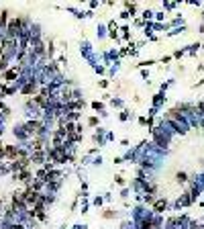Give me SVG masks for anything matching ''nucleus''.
<instances>
[{
	"mask_svg": "<svg viewBox=\"0 0 204 229\" xmlns=\"http://www.w3.org/2000/svg\"><path fill=\"white\" fill-rule=\"evenodd\" d=\"M21 72H23V68H21V66H12L10 70H6V72H4V82H12V80H16Z\"/></svg>",
	"mask_w": 204,
	"mask_h": 229,
	"instance_id": "nucleus-1",
	"label": "nucleus"
},
{
	"mask_svg": "<svg viewBox=\"0 0 204 229\" xmlns=\"http://www.w3.org/2000/svg\"><path fill=\"white\" fill-rule=\"evenodd\" d=\"M39 90V82H35V80H29L23 88H21V92L23 94H35V92Z\"/></svg>",
	"mask_w": 204,
	"mask_h": 229,
	"instance_id": "nucleus-2",
	"label": "nucleus"
},
{
	"mask_svg": "<svg viewBox=\"0 0 204 229\" xmlns=\"http://www.w3.org/2000/svg\"><path fill=\"white\" fill-rule=\"evenodd\" d=\"M165 209H167V200H165V198H157L155 205H153V213H155V215H161Z\"/></svg>",
	"mask_w": 204,
	"mask_h": 229,
	"instance_id": "nucleus-3",
	"label": "nucleus"
},
{
	"mask_svg": "<svg viewBox=\"0 0 204 229\" xmlns=\"http://www.w3.org/2000/svg\"><path fill=\"white\" fill-rule=\"evenodd\" d=\"M102 217H104V219H112V217H117V211H112V209H106V211L102 213Z\"/></svg>",
	"mask_w": 204,
	"mask_h": 229,
	"instance_id": "nucleus-4",
	"label": "nucleus"
},
{
	"mask_svg": "<svg viewBox=\"0 0 204 229\" xmlns=\"http://www.w3.org/2000/svg\"><path fill=\"white\" fill-rule=\"evenodd\" d=\"M163 100H165V96H163V92H159V94H155V98H153V104L157 106V104H161Z\"/></svg>",
	"mask_w": 204,
	"mask_h": 229,
	"instance_id": "nucleus-5",
	"label": "nucleus"
},
{
	"mask_svg": "<svg viewBox=\"0 0 204 229\" xmlns=\"http://www.w3.org/2000/svg\"><path fill=\"white\" fill-rule=\"evenodd\" d=\"M153 63H155L153 59H143V61H139L137 66H139V68H149V66H153Z\"/></svg>",
	"mask_w": 204,
	"mask_h": 229,
	"instance_id": "nucleus-6",
	"label": "nucleus"
},
{
	"mask_svg": "<svg viewBox=\"0 0 204 229\" xmlns=\"http://www.w3.org/2000/svg\"><path fill=\"white\" fill-rule=\"evenodd\" d=\"M176 180H178V182H186V180H188V174H186V172H178V174H176Z\"/></svg>",
	"mask_w": 204,
	"mask_h": 229,
	"instance_id": "nucleus-7",
	"label": "nucleus"
},
{
	"mask_svg": "<svg viewBox=\"0 0 204 229\" xmlns=\"http://www.w3.org/2000/svg\"><path fill=\"white\" fill-rule=\"evenodd\" d=\"M151 16H153V12H151V10H143V14H141V19H143V21H151Z\"/></svg>",
	"mask_w": 204,
	"mask_h": 229,
	"instance_id": "nucleus-8",
	"label": "nucleus"
},
{
	"mask_svg": "<svg viewBox=\"0 0 204 229\" xmlns=\"http://www.w3.org/2000/svg\"><path fill=\"white\" fill-rule=\"evenodd\" d=\"M98 123H100L98 117H90V119H88V125H90V127H98Z\"/></svg>",
	"mask_w": 204,
	"mask_h": 229,
	"instance_id": "nucleus-9",
	"label": "nucleus"
},
{
	"mask_svg": "<svg viewBox=\"0 0 204 229\" xmlns=\"http://www.w3.org/2000/svg\"><path fill=\"white\" fill-rule=\"evenodd\" d=\"M92 108H94V111H104V104L96 100V102H92Z\"/></svg>",
	"mask_w": 204,
	"mask_h": 229,
	"instance_id": "nucleus-10",
	"label": "nucleus"
},
{
	"mask_svg": "<svg viewBox=\"0 0 204 229\" xmlns=\"http://www.w3.org/2000/svg\"><path fill=\"white\" fill-rule=\"evenodd\" d=\"M114 182H117V184H121V186H124V178H122L121 174H117V176H114Z\"/></svg>",
	"mask_w": 204,
	"mask_h": 229,
	"instance_id": "nucleus-11",
	"label": "nucleus"
},
{
	"mask_svg": "<svg viewBox=\"0 0 204 229\" xmlns=\"http://www.w3.org/2000/svg\"><path fill=\"white\" fill-rule=\"evenodd\" d=\"M112 106H122V100L121 98H112Z\"/></svg>",
	"mask_w": 204,
	"mask_h": 229,
	"instance_id": "nucleus-12",
	"label": "nucleus"
},
{
	"mask_svg": "<svg viewBox=\"0 0 204 229\" xmlns=\"http://www.w3.org/2000/svg\"><path fill=\"white\" fill-rule=\"evenodd\" d=\"M119 119H121V121H127V119H129V111H122V113H121V117H119Z\"/></svg>",
	"mask_w": 204,
	"mask_h": 229,
	"instance_id": "nucleus-13",
	"label": "nucleus"
},
{
	"mask_svg": "<svg viewBox=\"0 0 204 229\" xmlns=\"http://www.w3.org/2000/svg\"><path fill=\"white\" fill-rule=\"evenodd\" d=\"M184 53H186V49H178V51H176V53H173V57H182V55H184Z\"/></svg>",
	"mask_w": 204,
	"mask_h": 229,
	"instance_id": "nucleus-14",
	"label": "nucleus"
},
{
	"mask_svg": "<svg viewBox=\"0 0 204 229\" xmlns=\"http://www.w3.org/2000/svg\"><path fill=\"white\" fill-rule=\"evenodd\" d=\"M121 196H122V198H127V196H129V188H122V190H121Z\"/></svg>",
	"mask_w": 204,
	"mask_h": 229,
	"instance_id": "nucleus-15",
	"label": "nucleus"
},
{
	"mask_svg": "<svg viewBox=\"0 0 204 229\" xmlns=\"http://www.w3.org/2000/svg\"><path fill=\"white\" fill-rule=\"evenodd\" d=\"M139 125H141V127H145V125H147V119H145V117H141V119H139Z\"/></svg>",
	"mask_w": 204,
	"mask_h": 229,
	"instance_id": "nucleus-16",
	"label": "nucleus"
},
{
	"mask_svg": "<svg viewBox=\"0 0 204 229\" xmlns=\"http://www.w3.org/2000/svg\"><path fill=\"white\" fill-rule=\"evenodd\" d=\"M94 205H96V207H100V205H102V198H100V196H96V198H94Z\"/></svg>",
	"mask_w": 204,
	"mask_h": 229,
	"instance_id": "nucleus-17",
	"label": "nucleus"
},
{
	"mask_svg": "<svg viewBox=\"0 0 204 229\" xmlns=\"http://www.w3.org/2000/svg\"><path fill=\"white\" fill-rule=\"evenodd\" d=\"M108 86V80H100V88H106Z\"/></svg>",
	"mask_w": 204,
	"mask_h": 229,
	"instance_id": "nucleus-18",
	"label": "nucleus"
},
{
	"mask_svg": "<svg viewBox=\"0 0 204 229\" xmlns=\"http://www.w3.org/2000/svg\"><path fill=\"white\" fill-rule=\"evenodd\" d=\"M121 16H122V19H129L131 14H129V10H122V12H121Z\"/></svg>",
	"mask_w": 204,
	"mask_h": 229,
	"instance_id": "nucleus-19",
	"label": "nucleus"
},
{
	"mask_svg": "<svg viewBox=\"0 0 204 229\" xmlns=\"http://www.w3.org/2000/svg\"><path fill=\"white\" fill-rule=\"evenodd\" d=\"M163 16H165V14H163V12H155V19H157V21H161Z\"/></svg>",
	"mask_w": 204,
	"mask_h": 229,
	"instance_id": "nucleus-20",
	"label": "nucleus"
},
{
	"mask_svg": "<svg viewBox=\"0 0 204 229\" xmlns=\"http://www.w3.org/2000/svg\"><path fill=\"white\" fill-rule=\"evenodd\" d=\"M202 84H204V78H202V80H200V82H198V84H196V86H202Z\"/></svg>",
	"mask_w": 204,
	"mask_h": 229,
	"instance_id": "nucleus-21",
	"label": "nucleus"
},
{
	"mask_svg": "<svg viewBox=\"0 0 204 229\" xmlns=\"http://www.w3.org/2000/svg\"><path fill=\"white\" fill-rule=\"evenodd\" d=\"M202 49H204V45H202Z\"/></svg>",
	"mask_w": 204,
	"mask_h": 229,
	"instance_id": "nucleus-22",
	"label": "nucleus"
}]
</instances>
